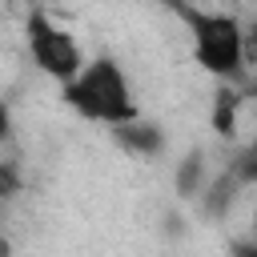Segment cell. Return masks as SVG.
Returning a JSON list of instances; mask_svg holds the SVG:
<instances>
[{"instance_id":"1","label":"cell","mask_w":257,"mask_h":257,"mask_svg":"<svg viewBox=\"0 0 257 257\" xmlns=\"http://www.w3.org/2000/svg\"><path fill=\"white\" fill-rule=\"evenodd\" d=\"M60 96L76 116H84L92 124H104V128H116V124H128V120L141 116L124 64L116 56H104V52L88 56L84 68L68 84H60Z\"/></svg>"},{"instance_id":"2","label":"cell","mask_w":257,"mask_h":257,"mask_svg":"<svg viewBox=\"0 0 257 257\" xmlns=\"http://www.w3.org/2000/svg\"><path fill=\"white\" fill-rule=\"evenodd\" d=\"M181 20L189 28V48H193V64L221 80L233 84L245 76L249 64V28L221 8H197V4H181Z\"/></svg>"},{"instance_id":"3","label":"cell","mask_w":257,"mask_h":257,"mask_svg":"<svg viewBox=\"0 0 257 257\" xmlns=\"http://www.w3.org/2000/svg\"><path fill=\"white\" fill-rule=\"evenodd\" d=\"M24 48H28V60L40 76L56 80V84H68L80 68H84V48L80 40L56 20L48 16L44 8H32L28 20H24Z\"/></svg>"},{"instance_id":"4","label":"cell","mask_w":257,"mask_h":257,"mask_svg":"<svg viewBox=\"0 0 257 257\" xmlns=\"http://www.w3.org/2000/svg\"><path fill=\"white\" fill-rule=\"evenodd\" d=\"M112 133V141L124 149V153H133V157H157V153H165V133L157 128V124H149V120H128V124H116V128H108Z\"/></svg>"},{"instance_id":"5","label":"cell","mask_w":257,"mask_h":257,"mask_svg":"<svg viewBox=\"0 0 257 257\" xmlns=\"http://www.w3.org/2000/svg\"><path fill=\"white\" fill-rule=\"evenodd\" d=\"M173 185H177V197H201V193H205V185H209L205 157H201V153H189V157H181Z\"/></svg>"},{"instance_id":"6","label":"cell","mask_w":257,"mask_h":257,"mask_svg":"<svg viewBox=\"0 0 257 257\" xmlns=\"http://www.w3.org/2000/svg\"><path fill=\"white\" fill-rule=\"evenodd\" d=\"M237 104H241V96L229 84H221V92L213 100V128L221 137H233V128H237Z\"/></svg>"},{"instance_id":"7","label":"cell","mask_w":257,"mask_h":257,"mask_svg":"<svg viewBox=\"0 0 257 257\" xmlns=\"http://www.w3.org/2000/svg\"><path fill=\"white\" fill-rule=\"evenodd\" d=\"M20 189H24V177H20V169H16L12 161H4V157H0V201H12Z\"/></svg>"},{"instance_id":"8","label":"cell","mask_w":257,"mask_h":257,"mask_svg":"<svg viewBox=\"0 0 257 257\" xmlns=\"http://www.w3.org/2000/svg\"><path fill=\"white\" fill-rule=\"evenodd\" d=\"M8 137H12V108H8V100H0V157H4Z\"/></svg>"},{"instance_id":"9","label":"cell","mask_w":257,"mask_h":257,"mask_svg":"<svg viewBox=\"0 0 257 257\" xmlns=\"http://www.w3.org/2000/svg\"><path fill=\"white\" fill-rule=\"evenodd\" d=\"M233 257H257V241H233Z\"/></svg>"},{"instance_id":"10","label":"cell","mask_w":257,"mask_h":257,"mask_svg":"<svg viewBox=\"0 0 257 257\" xmlns=\"http://www.w3.org/2000/svg\"><path fill=\"white\" fill-rule=\"evenodd\" d=\"M0 209H4V201H0Z\"/></svg>"}]
</instances>
